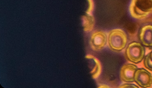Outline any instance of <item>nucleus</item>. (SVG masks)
I'll use <instances>...</instances> for the list:
<instances>
[{"instance_id": "7ed1b4c3", "label": "nucleus", "mask_w": 152, "mask_h": 88, "mask_svg": "<svg viewBox=\"0 0 152 88\" xmlns=\"http://www.w3.org/2000/svg\"><path fill=\"white\" fill-rule=\"evenodd\" d=\"M125 53L129 61L134 64H138L145 57V48L141 43L133 42L128 45Z\"/></svg>"}, {"instance_id": "0eeeda50", "label": "nucleus", "mask_w": 152, "mask_h": 88, "mask_svg": "<svg viewBox=\"0 0 152 88\" xmlns=\"http://www.w3.org/2000/svg\"><path fill=\"white\" fill-rule=\"evenodd\" d=\"M140 40L146 47H152V25H147L141 28L140 32Z\"/></svg>"}, {"instance_id": "f257e3e1", "label": "nucleus", "mask_w": 152, "mask_h": 88, "mask_svg": "<svg viewBox=\"0 0 152 88\" xmlns=\"http://www.w3.org/2000/svg\"><path fill=\"white\" fill-rule=\"evenodd\" d=\"M129 10L133 18L144 19L152 13V0H131Z\"/></svg>"}, {"instance_id": "1a4fd4ad", "label": "nucleus", "mask_w": 152, "mask_h": 88, "mask_svg": "<svg viewBox=\"0 0 152 88\" xmlns=\"http://www.w3.org/2000/svg\"><path fill=\"white\" fill-rule=\"evenodd\" d=\"M83 19V24L84 27V31L86 32L92 31L95 25V19L94 17L91 15H88L84 16Z\"/></svg>"}, {"instance_id": "20e7f679", "label": "nucleus", "mask_w": 152, "mask_h": 88, "mask_svg": "<svg viewBox=\"0 0 152 88\" xmlns=\"http://www.w3.org/2000/svg\"><path fill=\"white\" fill-rule=\"evenodd\" d=\"M134 81L141 88H150L152 86V74L146 69L138 68L134 76Z\"/></svg>"}, {"instance_id": "9b49d317", "label": "nucleus", "mask_w": 152, "mask_h": 88, "mask_svg": "<svg viewBox=\"0 0 152 88\" xmlns=\"http://www.w3.org/2000/svg\"><path fill=\"white\" fill-rule=\"evenodd\" d=\"M139 86L133 84L126 83L122 84L119 86V88H139Z\"/></svg>"}, {"instance_id": "9d476101", "label": "nucleus", "mask_w": 152, "mask_h": 88, "mask_svg": "<svg viewBox=\"0 0 152 88\" xmlns=\"http://www.w3.org/2000/svg\"><path fill=\"white\" fill-rule=\"evenodd\" d=\"M144 65L148 71L152 72V50L145 57Z\"/></svg>"}, {"instance_id": "423d86ee", "label": "nucleus", "mask_w": 152, "mask_h": 88, "mask_svg": "<svg viewBox=\"0 0 152 88\" xmlns=\"http://www.w3.org/2000/svg\"><path fill=\"white\" fill-rule=\"evenodd\" d=\"M137 69V66L134 64L128 63L124 65L120 70L121 80L124 82H133L134 81V76Z\"/></svg>"}, {"instance_id": "f03ea898", "label": "nucleus", "mask_w": 152, "mask_h": 88, "mask_svg": "<svg viewBox=\"0 0 152 88\" xmlns=\"http://www.w3.org/2000/svg\"><path fill=\"white\" fill-rule=\"evenodd\" d=\"M128 42L127 34L123 30L115 29L109 32L108 44L109 48L115 51H120L125 48Z\"/></svg>"}, {"instance_id": "6e6552de", "label": "nucleus", "mask_w": 152, "mask_h": 88, "mask_svg": "<svg viewBox=\"0 0 152 88\" xmlns=\"http://www.w3.org/2000/svg\"><path fill=\"white\" fill-rule=\"evenodd\" d=\"M92 59L94 62V66L92 68L91 73L93 79H97L101 74L102 72V66L100 61L93 56Z\"/></svg>"}, {"instance_id": "39448f33", "label": "nucleus", "mask_w": 152, "mask_h": 88, "mask_svg": "<svg viewBox=\"0 0 152 88\" xmlns=\"http://www.w3.org/2000/svg\"><path fill=\"white\" fill-rule=\"evenodd\" d=\"M108 42L107 34L103 31H96L91 34L90 40L91 47L92 49L99 51L103 49Z\"/></svg>"}]
</instances>
